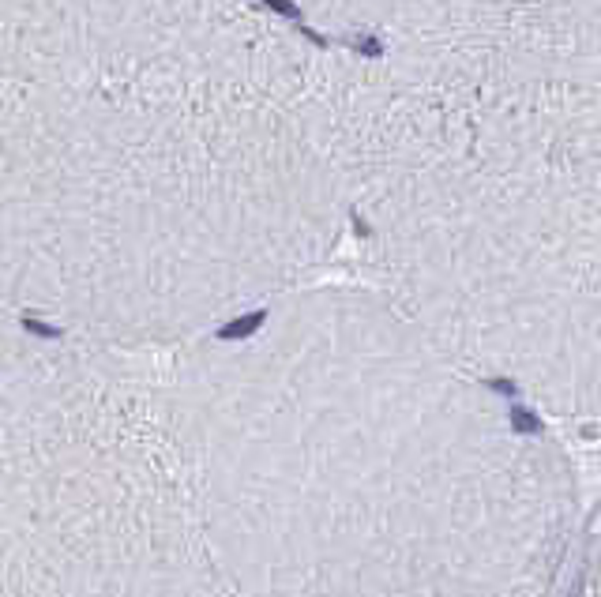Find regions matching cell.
I'll use <instances>...</instances> for the list:
<instances>
[{
	"instance_id": "1",
	"label": "cell",
	"mask_w": 601,
	"mask_h": 597,
	"mask_svg": "<svg viewBox=\"0 0 601 597\" xmlns=\"http://www.w3.org/2000/svg\"><path fill=\"white\" fill-rule=\"evenodd\" d=\"M155 429L230 597H553L564 447L387 297L275 293L147 357Z\"/></svg>"
},
{
	"instance_id": "2",
	"label": "cell",
	"mask_w": 601,
	"mask_h": 597,
	"mask_svg": "<svg viewBox=\"0 0 601 597\" xmlns=\"http://www.w3.org/2000/svg\"><path fill=\"white\" fill-rule=\"evenodd\" d=\"M0 597H230L155 429L147 357L8 308Z\"/></svg>"
},
{
	"instance_id": "3",
	"label": "cell",
	"mask_w": 601,
	"mask_h": 597,
	"mask_svg": "<svg viewBox=\"0 0 601 597\" xmlns=\"http://www.w3.org/2000/svg\"><path fill=\"white\" fill-rule=\"evenodd\" d=\"M260 4H263V8H271L275 16H282L286 23H293V31L305 34V38H309V42H312L316 49H327V46H331V38H327V34L312 31L309 23H305V12H301V8L293 4V0H260Z\"/></svg>"
},
{
	"instance_id": "4",
	"label": "cell",
	"mask_w": 601,
	"mask_h": 597,
	"mask_svg": "<svg viewBox=\"0 0 601 597\" xmlns=\"http://www.w3.org/2000/svg\"><path fill=\"white\" fill-rule=\"evenodd\" d=\"M342 46L354 49L357 57H369V61H380V57H387V42L380 38V34L372 31H354L342 38Z\"/></svg>"
}]
</instances>
